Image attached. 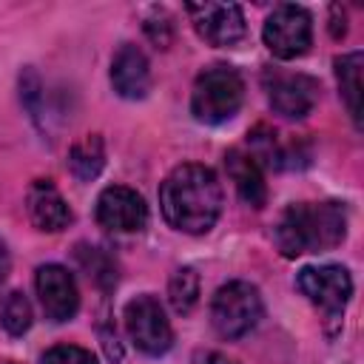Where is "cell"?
Returning <instances> with one entry per match:
<instances>
[{"label": "cell", "mask_w": 364, "mask_h": 364, "mask_svg": "<svg viewBox=\"0 0 364 364\" xmlns=\"http://www.w3.org/2000/svg\"><path fill=\"white\" fill-rule=\"evenodd\" d=\"M105 165V142L100 134H88L80 142L71 145L68 151V171L80 179V182H91L100 176Z\"/></svg>", "instance_id": "cell-16"}, {"label": "cell", "mask_w": 364, "mask_h": 364, "mask_svg": "<svg viewBox=\"0 0 364 364\" xmlns=\"http://www.w3.org/2000/svg\"><path fill=\"white\" fill-rule=\"evenodd\" d=\"M6 273H9V250H6V245L0 242V282L6 279Z\"/></svg>", "instance_id": "cell-24"}, {"label": "cell", "mask_w": 364, "mask_h": 364, "mask_svg": "<svg viewBox=\"0 0 364 364\" xmlns=\"http://www.w3.org/2000/svg\"><path fill=\"white\" fill-rule=\"evenodd\" d=\"M330 34L336 37V40H341L344 34H347V14H344V9L336 3V6H330Z\"/></svg>", "instance_id": "cell-22"}, {"label": "cell", "mask_w": 364, "mask_h": 364, "mask_svg": "<svg viewBox=\"0 0 364 364\" xmlns=\"http://www.w3.org/2000/svg\"><path fill=\"white\" fill-rule=\"evenodd\" d=\"M74 259L82 267V273L100 287V290H111L117 284V262L105 247L97 245H77L74 247Z\"/></svg>", "instance_id": "cell-17"}, {"label": "cell", "mask_w": 364, "mask_h": 364, "mask_svg": "<svg viewBox=\"0 0 364 364\" xmlns=\"http://www.w3.org/2000/svg\"><path fill=\"white\" fill-rule=\"evenodd\" d=\"M125 330L136 350H142L145 355H162L173 344L171 321L165 318L159 299H154L151 293H142L125 304Z\"/></svg>", "instance_id": "cell-6"}, {"label": "cell", "mask_w": 364, "mask_h": 364, "mask_svg": "<svg viewBox=\"0 0 364 364\" xmlns=\"http://www.w3.org/2000/svg\"><path fill=\"white\" fill-rule=\"evenodd\" d=\"M43 364H97L91 350L74 347V344H57L43 355Z\"/></svg>", "instance_id": "cell-20"}, {"label": "cell", "mask_w": 364, "mask_h": 364, "mask_svg": "<svg viewBox=\"0 0 364 364\" xmlns=\"http://www.w3.org/2000/svg\"><path fill=\"white\" fill-rule=\"evenodd\" d=\"M264 88L270 108L287 119H304L318 100V82L307 74H284V71H267Z\"/></svg>", "instance_id": "cell-9"}, {"label": "cell", "mask_w": 364, "mask_h": 364, "mask_svg": "<svg viewBox=\"0 0 364 364\" xmlns=\"http://www.w3.org/2000/svg\"><path fill=\"white\" fill-rule=\"evenodd\" d=\"M225 168L230 182L236 185V193L242 196V202H247L250 208H262L267 202V185L262 176V168L256 165V159L245 151H228L225 156Z\"/></svg>", "instance_id": "cell-14"}, {"label": "cell", "mask_w": 364, "mask_h": 364, "mask_svg": "<svg viewBox=\"0 0 364 364\" xmlns=\"http://www.w3.org/2000/svg\"><path fill=\"white\" fill-rule=\"evenodd\" d=\"M242 100H245V82L239 71L230 65H210L193 82L191 111L199 122L219 125L236 117V111L242 108Z\"/></svg>", "instance_id": "cell-3"}, {"label": "cell", "mask_w": 364, "mask_h": 364, "mask_svg": "<svg viewBox=\"0 0 364 364\" xmlns=\"http://www.w3.org/2000/svg\"><path fill=\"white\" fill-rule=\"evenodd\" d=\"M111 85L125 100H142L148 94V88H151V68H148L145 54L136 46L125 43L114 54V60H111Z\"/></svg>", "instance_id": "cell-12"}, {"label": "cell", "mask_w": 364, "mask_h": 364, "mask_svg": "<svg viewBox=\"0 0 364 364\" xmlns=\"http://www.w3.org/2000/svg\"><path fill=\"white\" fill-rule=\"evenodd\" d=\"M40 304L51 321H68L74 318L80 307V293L74 284V276L63 264H43L34 276Z\"/></svg>", "instance_id": "cell-11"}, {"label": "cell", "mask_w": 364, "mask_h": 364, "mask_svg": "<svg viewBox=\"0 0 364 364\" xmlns=\"http://www.w3.org/2000/svg\"><path fill=\"white\" fill-rule=\"evenodd\" d=\"M262 37L273 57L296 60L313 43V17L307 14V9L296 3H282L267 14Z\"/></svg>", "instance_id": "cell-5"}, {"label": "cell", "mask_w": 364, "mask_h": 364, "mask_svg": "<svg viewBox=\"0 0 364 364\" xmlns=\"http://www.w3.org/2000/svg\"><path fill=\"white\" fill-rule=\"evenodd\" d=\"M185 11L196 34L216 48L236 46L247 31L245 14L236 3H188Z\"/></svg>", "instance_id": "cell-8"}, {"label": "cell", "mask_w": 364, "mask_h": 364, "mask_svg": "<svg viewBox=\"0 0 364 364\" xmlns=\"http://www.w3.org/2000/svg\"><path fill=\"white\" fill-rule=\"evenodd\" d=\"M262 318V296L250 282H228L210 301V324L222 338L247 336Z\"/></svg>", "instance_id": "cell-4"}, {"label": "cell", "mask_w": 364, "mask_h": 364, "mask_svg": "<svg viewBox=\"0 0 364 364\" xmlns=\"http://www.w3.org/2000/svg\"><path fill=\"white\" fill-rule=\"evenodd\" d=\"M344 236H347V210L341 202L290 205L273 228L276 247L287 259H296L301 253L333 250L344 242Z\"/></svg>", "instance_id": "cell-2"}, {"label": "cell", "mask_w": 364, "mask_h": 364, "mask_svg": "<svg viewBox=\"0 0 364 364\" xmlns=\"http://www.w3.org/2000/svg\"><path fill=\"white\" fill-rule=\"evenodd\" d=\"M145 34L151 37V43L156 48H168L171 40H173V26H171V17L165 11H156L154 17L145 20Z\"/></svg>", "instance_id": "cell-21"}, {"label": "cell", "mask_w": 364, "mask_h": 364, "mask_svg": "<svg viewBox=\"0 0 364 364\" xmlns=\"http://www.w3.org/2000/svg\"><path fill=\"white\" fill-rule=\"evenodd\" d=\"M0 327L9 336H23L31 327V304L20 290L0 296Z\"/></svg>", "instance_id": "cell-19"}, {"label": "cell", "mask_w": 364, "mask_h": 364, "mask_svg": "<svg viewBox=\"0 0 364 364\" xmlns=\"http://www.w3.org/2000/svg\"><path fill=\"white\" fill-rule=\"evenodd\" d=\"M28 216L40 230L57 233L74 222V213L68 202L60 196V191L48 179H37L28 191Z\"/></svg>", "instance_id": "cell-13"}, {"label": "cell", "mask_w": 364, "mask_h": 364, "mask_svg": "<svg viewBox=\"0 0 364 364\" xmlns=\"http://www.w3.org/2000/svg\"><path fill=\"white\" fill-rule=\"evenodd\" d=\"M97 222L114 233H136L148 225V205L136 191L111 185L97 199Z\"/></svg>", "instance_id": "cell-10"}, {"label": "cell", "mask_w": 364, "mask_h": 364, "mask_svg": "<svg viewBox=\"0 0 364 364\" xmlns=\"http://www.w3.org/2000/svg\"><path fill=\"white\" fill-rule=\"evenodd\" d=\"M159 208L171 228L193 236L208 233L222 213L219 176L196 162L173 168L159 188Z\"/></svg>", "instance_id": "cell-1"}, {"label": "cell", "mask_w": 364, "mask_h": 364, "mask_svg": "<svg viewBox=\"0 0 364 364\" xmlns=\"http://www.w3.org/2000/svg\"><path fill=\"white\" fill-rule=\"evenodd\" d=\"M191 364H236V361L228 358V355L219 353V350H196L193 358H191Z\"/></svg>", "instance_id": "cell-23"}, {"label": "cell", "mask_w": 364, "mask_h": 364, "mask_svg": "<svg viewBox=\"0 0 364 364\" xmlns=\"http://www.w3.org/2000/svg\"><path fill=\"white\" fill-rule=\"evenodd\" d=\"M361 68H364L361 51H350V54L336 57L338 88H341V97L347 102V111H350L355 128H361Z\"/></svg>", "instance_id": "cell-15"}, {"label": "cell", "mask_w": 364, "mask_h": 364, "mask_svg": "<svg viewBox=\"0 0 364 364\" xmlns=\"http://www.w3.org/2000/svg\"><path fill=\"white\" fill-rule=\"evenodd\" d=\"M296 287L324 310L327 318L338 321L350 296H353V279L347 267L341 264H310L301 267L296 276Z\"/></svg>", "instance_id": "cell-7"}, {"label": "cell", "mask_w": 364, "mask_h": 364, "mask_svg": "<svg viewBox=\"0 0 364 364\" xmlns=\"http://www.w3.org/2000/svg\"><path fill=\"white\" fill-rule=\"evenodd\" d=\"M168 301L179 316H188L196 301H199V276L193 267H179L173 270L168 282Z\"/></svg>", "instance_id": "cell-18"}]
</instances>
